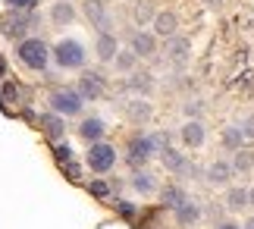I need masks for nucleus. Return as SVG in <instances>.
Masks as SVG:
<instances>
[{
	"instance_id": "f8f14e48",
	"label": "nucleus",
	"mask_w": 254,
	"mask_h": 229,
	"mask_svg": "<svg viewBox=\"0 0 254 229\" xmlns=\"http://www.w3.org/2000/svg\"><path fill=\"white\" fill-rule=\"evenodd\" d=\"M154 88H157V85H154L151 73H138V69H132V73L126 76V82L116 85V91H129L132 97H148Z\"/></svg>"
},
{
	"instance_id": "b1692460",
	"label": "nucleus",
	"mask_w": 254,
	"mask_h": 229,
	"mask_svg": "<svg viewBox=\"0 0 254 229\" xmlns=\"http://www.w3.org/2000/svg\"><path fill=\"white\" fill-rule=\"evenodd\" d=\"M51 22L54 25H72L75 22V6L69 3V0H57V3L51 6Z\"/></svg>"
},
{
	"instance_id": "6e6552de",
	"label": "nucleus",
	"mask_w": 254,
	"mask_h": 229,
	"mask_svg": "<svg viewBox=\"0 0 254 229\" xmlns=\"http://www.w3.org/2000/svg\"><path fill=\"white\" fill-rule=\"evenodd\" d=\"M47 107L60 116H79L85 101L75 88H57V91H51V97H47Z\"/></svg>"
},
{
	"instance_id": "a211bd4d",
	"label": "nucleus",
	"mask_w": 254,
	"mask_h": 229,
	"mask_svg": "<svg viewBox=\"0 0 254 229\" xmlns=\"http://www.w3.org/2000/svg\"><path fill=\"white\" fill-rule=\"evenodd\" d=\"M38 126H41V132L51 138V142H63V135H66V123H63V116L60 113H54V110H47L38 116Z\"/></svg>"
},
{
	"instance_id": "2eb2a0df",
	"label": "nucleus",
	"mask_w": 254,
	"mask_h": 229,
	"mask_svg": "<svg viewBox=\"0 0 254 229\" xmlns=\"http://www.w3.org/2000/svg\"><path fill=\"white\" fill-rule=\"evenodd\" d=\"M173 217H176V223H179L182 229H189V226H194V223L201 220V204L194 201L191 195H185L182 201L173 207Z\"/></svg>"
},
{
	"instance_id": "58836bf2",
	"label": "nucleus",
	"mask_w": 254,
	"mask_h": 229,
	"mask_svg": "<svg viewBox=\"0 0 254 229\" xmlns=\"http://www.w3.org/2000/svg\"><path fill=\"white\" fill-rule=\"evenodd\" d=\"M242 229H254V217H248V220H245V226H242Z\"/></svg>"
},
{
	"instance_id": "423d86ee",
	"label": "nucleus",
	"mask_w": 254,
	"mask_h": 229,
	"mask_svg": "<svg viewBox=\"0 0 254 229\" xmlns=\"http://www.w3.org/2000/svg\"><path fill=\"white\" fill-rule=\"evenodd\" d=\"M160 163H163V170L173 173V176H182V179H194V176H201V170L194 166L189 157H185V151H179V148H173V145H163L160 148Z\"/></svg>"
},
{
	"instance_id": "4468645a",
	"label": "nucleus",
	"mask_w": 254,
	"mask_h": 229,
	"mask_svg": "<svg viewBox=\"0 0 254 229\" xmlns=\"http://www.w3.org/2000/svg\"><path fill=\"white\" fill-rule=\"evenodd\" d=\"M179 142H182V148H189V151L204 148V142H207V129H204L201 119H185L182 129H179Z\"/></svg>"
},
{
	"instance_id": "ea45409f",
	"label": "nucleus",
	"mask_w": 254,
	"mask_h": 229,
	"mask_svg": "<svg viewBox=\"0 0 254 229\" xmlns=\"http://www.w3.org/2000/svg\"><path fill=\"white\" fill-rule=\"evenodd\" d=\"M3 73H6V60L0 57V76H3Z\"/></svg>"
},
{
	"instance_id": "e433bc0d",
	"label": "nucleus",
	"mask_w": 254,
	"mask_h": 229,
	"mask_svg": "<svg viewBox=\"0 0 254 229\" xmlns=\"http://www.w3.org/2000/svg\"><path fill=\"white\" fill-rule=\"evenodd\" d=\"M217 229H242V226L232 223V220H223V223H217Z\"/></svg>"
},
{
	"instance_id": "dca6fc26",
	"label": "nucleus",
	"mask_w": 254,
	"mask_h": 229,
	"mask_svg": "<svg viewBox=\"0 0 254 229\" xmlns=\"http://www.w3.org/2000/svg\"><path fill=\"white\" fill-rule=\"evenodd\" d=\"M129 47L135 51V57H138V60H148V57L157 54V35H154V32H144V28H138V32H132Z\"/></svg>"
},
{
	"instance_id": "20e7f679",
	"label": "nucleus",
	"mask_w": 254,
	"mask_h": 229,
	"mask_svg": "<svg viewBox=\"0 0 254 229\" xmlns=\"http://www.w3.org/2000/svg\"><path fill=\"white\" fill-rule=\"evenodd\" d=\"M116 163H120V151H116L110 142H94V145H88L85 166H88L94 176H107Z\"/></svg>"
},
{
	"instance_id": "cd10ccee",
	"label": "nucleus",
	"mask_w": 254,
	"mask_h": 229,
	"mask_svg": "<svg viewBox=\"0 0 254 229\" xmlns=\"http://www.w3.org/2000/svg\"><path fill=\"white\" fill-rule=\"evenodd\" d=\"M154 13H157V9H154L151 3H135L132 6V19H135V25H151V19H154Z\"/></svg>"
},
{
	"instance_id": "4be33fe9",
	"label": "nucleus",
	"mask_w": 254,
	"mask_h": 229,
	"mask_svg": "<svg viewBox=\"0 0 254 229\" xmlns=\"http://www.w3.org/2000/svg\"><path fill=\"white\" fill-rule=\"evenodd\" d=\"M110 66L116 69V76H129L132 69H138V57H135L132 47H120V51H116V57L110 60Z\"/></svg>"
},
{
	"instance_id": "f3484780",
	"label": "nucleus",
	"mask_w": 254,
	"mask_h": 229,
	"mask_svg": "<svg viewBox=\"0 0 254 229\" xmlns=\"http://www.w3.org/2000/svg\"><path fill=\"white\" fill-rule=\"evenodd\" d=\"M201 176H204V182H207V185H229L236 173H232V163L229 160H210L207 170H204Z\"/></svg>"
},
{
	"instance_id": "c9c22d12",
	"label": "nucleus",
	"mask_w": 254,
	"mask_h": 229,
	"mask_svg": "<svg viewBox=\"0 0 254 229\" xmlns=\"http://www.w3.org/2000/svg\"><path fill=\"white\" fill-rule=\"evenodd\" d=\"M3 97H6V101H16V97H19V88H16L13 82H6V85H3Z\"/></svg>"
},
{
	"instance_id": "bb28decb",
	"label": "nucleus",
	"mask_w": 254,
	"mask_h": 229,
	"mask_svg": "<svg viewBox=\"0 0 254 229\" xmlns=\"http://www.w3.org/2000/svg\"><path fill=\"white\" fill-rule=\"evenodd\" d=\"M220 142H223L226 151H239V148L245 145V135H242L239 126H226V129H223V135H220Z\"/></svg>"
},
{
	"instance_id": "7ed1b4c3",
	"label": "nucleus",
	"mask_w": 254,
	"mask_h": 229,
	"mask_svg": "<svg viewBox=\"0 0 254 229\" xmlns=\"http://www.w3.org/2000/svg\"><path fill=\"white\" fill-rule=\"evenodd\" d=\"M157 132H138L129 138V145H126V163L132 166V170H141V166L151 163V157L157 154Z\"/></svg>"
},
{
	"instance_id": "5701e85b",
	"label": "nucleus",
	"mask_w": 254,
	"mask_h": 229,
	"mask_svg": "<svg viewBox=\"0 0 254 229\" xmlns=\"http://www.w3.org/2000/svg\"><path fill=\"white\" fill-rule=\"evenodd\" d=\"M226 211H229V214L248 211V188H245V185H232V188H226Z\"/></svg>"
},
{
	"instance_id": "a878e982",
	"label": "nucleus",
	"mask_w": 254,
	"mask_h": 229,
	"mask_svg": "<svg viewBox=\"0 0 254 229\" xmlns=\"http://www.w3.org/2000/svg\"><path fill=\"white\" fill-rule=\"evenodd\" d=\"M157 195H160V204L167 207V211H173V207L179 204V201H182V198L189 195V192H185L182 185H176V182H173V185H163V188H157Z\"/></svg>"
},
{
	"instance_id": "f704fd0d",
	"label": "nucleus",
	"mask_w": 254,
	"mask_h": 229,
	"mask_svg": "<svg viewBox=\"0 0 254 229\" xmlns=\"http://www.w3.org/2000/svg\"><path fill=\"white\" fill-rule=\"evenodd\" d=\"M6 3L13 6V9H35L38 0H6Z\"/></svg>"
},
{
	"instance_id": "393cba45",
	"label": "nucleus",
	"mask_w": 254,
	"mask_h": 229,
	"mask_svg": "<svg viewBox=\"0 0 254 229\" xmlns=\"http://www.w3.org/2000/svg\"><path fill=\"white\" fill-rule=\"evenodd\" d=\"M229 163H232V173H251L254 170V151L242 145L239 151H232V160Z\"/></svg>"
},
{
	"instance_id": "412c9836",
	"label": "nucleus",
	"mask_w": 254,
	"mask_h": 229,
	"mask_svg": "<svg viewBox=\"0 0 254 229\" xmlns=\"http://www.w3.org/2000/svg\"><path fill=\"white\" fill-rule=\"evenodd\" d=\"M116 51H120V41H116L113 32H97V41H94V54L101 63H110V60L116 57Z\"/></svg>"
},
{
	"instance_id": "1a4fd4ad",
	"label": "nucleus",
	"mask_w": 254,
	"mask_h": 229,
	"mask_svg": "<svg viewBox=\"0 0 254 229\" xmlns=\"http://www.w3.org/2000/svg\"><path fill=\"white\" fill-rule=\"evenodd\" d=\"M163 57H167V63L173 69H185L189 60H191V41L185 35H179V32L163 38Z\"/></svg>"
},
{
	"instance_id": "0eeeda50",
	"label": "nucleus",
	"mask_w": 254,
	"mask_h": 229,
	"mask_svg": "<svg viewBox=\"0 0 254 229\" xmlns=\"http://www.w3.org/2000/svg\"><path fill=\"white\" fill-rule=\"evenodd\" d=\"M75 91L82 94V101H101L107 94V76L101 69H79V82Z\"/></svg>"
},
{
	"instance_id": "aec40b11",
	"label": "nucleus",
	"mask_w": 254,
	"mask_h": 229,
	"mask_svg": "<svg viewBox=\"0 0 254 229\" xmlns=\"http://www.w3.org/2000/svg\"><path fill=\"white\" fill-rule=\"evenodd\" d=\"M151 25H154V35L157 38H170V35L179 32V16L173 9H160V13H154Z\"/></svg>"
},
{
	"instance_id": "2f4dec72",
	"label": "nucleus",
	"mask_w": 254,
	"mask_h": 229,
	"mask_svg": "<svg viewBox=\"0 0 254 229\" xmlns=\"http://www.w3.org/2000/svg\"><path fill=\"white\" fill-rule=\"evenodd\" d=\"M182 113L189 116V119H201V113H204V104H201V101H189V104L182 107Z\"/></svg>"
},
{
	"instance_id": "9b49d317",
	"label": "nucleus",
	"mask_w": 254,
	"mask_h": 229,
	"mask_svg": "<svg viewBox=\"0 0 254 229\" xmlns=\"http://www.w3.org/2000/svg\"><path fill=\"white\" fill-rule=\"evenodd\" d=\"M85 19L91 22V28L97 32H113V13L107 9L104 0H85Z\"/></svg>"
},
{
	"instance_id": "39448f33",
	"label": "nucleus",
	"mask_w": 254,
	"mask_h": 229,
	"mask_svg": "<svg viewBox=\"0 0 254 229\" xmlns=\"http://www.w3.org/2000/svg\"><path fill=\"white\" fill-rule=\"evenodd\" d=\"M35 25H38V16L32 13V9H9V13L3 16V22H0V28H3V35L9 38V41H22Z\"/></svg>"
},
{
	"instance_id": "4c0bfd02",
	"label": "nucleus",
	"mask_w": 254,
	"mask_h": 229,
	"mask_svg": "<svg viewBox=\"0 0 254 229\" xmlns=\"http://www.w3.org/2000/svg\"><path fill=\"white\" fill-rule=\"evenodd\" d=\"M248 207H254V185L248 188Z\"/></svg>"
},
{
	"instance_id": "f257e3e1",
	"label": "nucleus",
	"mask_w": 254,
	"mask_h": 229,
	"mask_svg": "<svg viewBox=\"0 0 254 229\" xmlns=\"http://www.w3.org/2000/svg\"><path fill=\"white\" fill-rule=\"evenodd\" d=\"M51 60L57 63V69L79 73V69H85V63H88V51H85L82 41H75V38H63V41H57L51 47Z\"/></svg>"
},
{
	"instance_id": "ddd939ff",
	"label": "nucleus",
	"mask_w": 254,
	"mask_h": 229,
	"mask_svg": "<svg viewBox=\"0 0 254 229\" xmlns=\"http://www.w3.org/2000/svg\"><path fill=\"white\" fill-rule=\"evenodd\" d=\"M126 185H129L138 198H154V195H157V188H160V179L154 176L151 170H144V166H141V170H132V176H129V182H126Z\"/></svg>"
},
{
	"instance_id": "72a5a7b5",
	"label": "nucleus",
	"mask_w": 254,
	"mask_h": 229,
	"mask_svg": "<svg viewBox=\"0 0 254 229\" xmlns=\"http://www.w3.org/2000/svg\"><path fill=\"white\" fill-rule=\"evenodd\" d=\"M60 166H63V173L69 176V179H79V176H82V166L75 163V160H66V163H60Z\"/></svg>"
},
{
	"instance_id": "9d476101",
	"label": "nucleus",
	"mask_w": 254,
	"mask_h": 229,
	"mask_svg": "<svg viewBox=\"0 0 254 229\" xmlns=\"http://www.w3.org/2000/svg\"><path fill=\"white\" fill-rule=\"evenodd\" d=\"M123 116L132 126H148L154 119V107L148 97H129V101H123Z\"/></svg>"
},
{
	"instance_id": "473e14b6",
	"label": "nucleus",
	"mask_w": 254,
	"mask_h": 229,
	"mask_svg": "<svg viewBox=\"0 0 254 229\" xmlns=\"http://www.w3.org/2000/svg\"><path fill=\"white\" fill-rule=\"evenodd\" d=\"M239 129H242V135H245V138H254V113H248L245 119H242Z\"/></svg>"
},
{
	"instance_id": "7c9ffc66",
	"label": "nucleus",
	"mask_w": 254,
	"mask_h": 229,
	"mask_svg": "<svg viewBox=\"0 0 254 229\" xmlns=\"http://www.w3.org/2000/svg\"><path fill=\"white\" fill-rule=\"evenodd\" d=\"M54 157H57L60 163L72 160V148H69V145H63V142H54Z\"/></svg>"
},
{
	"instance_id": "c85d7f7f",
	"label": "nucleus",
	"mask_w": 254,
	"mask_h": 229,
	"mask_svg": "<svg viewBox=\"0 0 254 229\" xmlns=\"http://www.w3.org/2000/svg\"><path fill=\"white\" fill-rule=\"evenodd\" d=\"M85 188H88V195H94V198H110V195H113L110 182H107V179H101V176L91 179V182H88Z\"/></svg>"
},
{
	"instance_id": "f03ea898",
	"label": "nucleus",
	"mask_w": 254,
	"mask_h": 229,
	"mask_svg": "<svg viewBox=\"0 0 254 229\" xmlns=\"http://www.w3.org/2000/svg\"><path fill=\"white\" fill-rule=\"evenodd\" d=\"M16 60L25 69H35V73H44L51 66V47H47L44 38H22L16 44Z\"/></svg>"
},
{
	"instance_id": "c756f323",
	"label": "nucleus",
	"mask_w": 254,
	"mask_h": 229,
	"mask_svg": "<svg viewBox=\"0 0 254 229\" xmlns=\"http://www.w3.org/2000/svg\"><path fill=\"white\" fill-rule=\"evenodd\" d=\"M116 214L123 217V220H135V214H138V207L132 201H123V198H116Z\"/></svg>"
},
{
	"instance_id": "6ab92c4d",
	"label": "nucleus",
	"mask_w": 254,
	"mask_h": 229,
	"mask_svg": "<svg viewBox=\"0 0 254 229\" xmlns=\"http://www.w3.org/2000/svg\"><path fill=\"white\" fill-rule=\"evenodd\" d=\"M104 135H107V123L101 116H88L79 123V138L85 145H94V142H104Z\"/></svg>"
}]
</instances>
